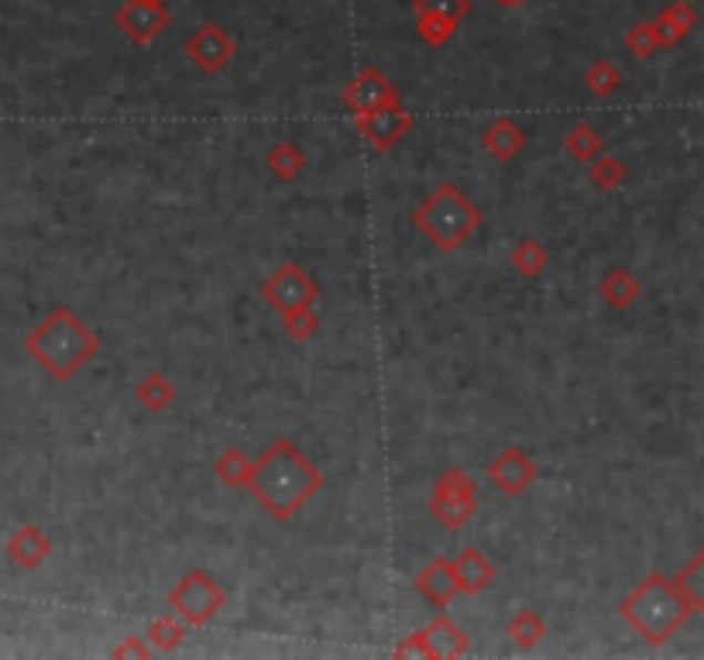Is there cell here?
Instances as JSON below:
<instances>
[{"mask_svg":"<svg viewBox=\"0 0 704 660\" xmlns=\"http://www.w3.org/2000/svg\"><path fill=\"white\" fill-rule=\"evenodd\" d=\"M320 488L323 472L286 437H276L255 457L248 478V492L258 499V506L279 523H289Z\"/></svg>","mask_w":704,"mask_h":660,"instance_id":"cell-1","label":"cell"},{"mask_svg":"<svg viewBox=\"0 0 704 660\" xmlns=\"http://www.w3.org/2000/svg\"><path fill=\"white\" fill-rule=\"evenodd\" d=\"M24 351L55 382H70L86 361L96 358L100 338L73 307H52L31 327V334L24 338Z\"/></svg>","mask_w":704,"mask_h":660,"instance_id":"cell-2","label":"cell"},{"mask_svg":"<svg viewBox=\"0 0 704 660\" xmlns=\"http://www.w3.org/2000/svg\"><path fill=\"white\" fill-rule=\"evenodd\" d=\"M619 616L629 622V630L635 637H643V643L663 647L694 616V602L677 578H666L656 571V575L643 578L622 599Z\"/></svg>","mask_w":704,"mask_h":660,"instance_id":"cell-3","label":"cell"},{"mask_svg":"<svg viewBox=\"0 0 704 660\" xmlns=\"http://www.w3.org/2000/svg\"><path fill=\"white\" fill-rule=\"evenodd\" d=\"M413 224L433 248L451 255L478 235L482 210L457 183H441L433 186L423 196V204L413 210Z\"/></svg>","mask_w":704,"mask_h":660,"instance_id":"cell-4","label":"cell"},{"mask_svg":"<svg viewBox=\"0 0 704 660\" xmlns=\"http://www.w3.org/2000/svg\"><path fill=\"white\" fill-rule=\"evenodd\" d=\"M227 596L224 588L217 585V578L204 568L186 571L173 591H169V609L186 622V626H207L220 609H224Z\"/></svg>","mask_w":704,"mask_h":660,"instance_id":"cell-5","label":"cell"},{"mask_svg":"<svg viewBox=\"0 0 704 660\" xmlns=\"http://www.w3.org/2000/svg\"><path fill=\"white\" fill-rule=\"evenodd\" d=\"M482 499H478V482L460 472V468H447L437 485H433V499H429V513L447 530H460L475 519Z\"/></svg>","mask_w":704,"mask_h":660,"instance_id":"cell-6","label":"cell"},{"mask_svg":"<svg viewBox=\"0 0 704 660\" xmlns=\"http://www.w3.org/2000/svg\"><path fill=\"white\" fill-rule=\"evenodd\" d=\"M317 296H320L317 279L303 266H296V261H282V266L261 282L265 307H272L279 317L292 313V310H303V307H313Z\"/></svg>","mask_w":704,"mask_h":660,"instance_id":"cell-7","label":"cell"},{"mask_svg":"<svg viewBox=\"0 0 704 660\" xmlns=\"http://www.w3.org/2000/svg\"><path fill=\"white\" fill-rule=\"evenodd\" d=\"M354 121V131L358 135L372 145L375 152H392L402 138L413 131V114L402 107V101H389L375 111H367V114H358L351 117Z\"/></svg>","mask_w":704,"mask_h":660,"instance_id":"cell-8","label":"cell"},{"mask_svg":"<svg viewBox=\"0 0 704 660\" xmlns=\"http://www.w3.org/2000/svg\"><path fill=\"white\" fill-rule=\"evenodd\" d=\"M183 52H186V59H189L204 76H217V73L227 70L230 59H234V39L227 35V31H224L220 24L207 21V24H199V28L193 31L189 42L183 45Z\"/></svg>","mask_w":704,"mask_h":660,"instance_id":"cell-9","label":"cell"},{"mask_svg":"<svg viewBox=\"0 0 704 660\" xmlns=\"http://www.w3.org/2000/svg\"><path fill=\"white\" fill-rule=\"evenodd\" d=\"M389 101H402L398 86L382 70H375V65H364V70L341 90V104H344V111L351 117L375 111V107H382Z\"/></svg>","mask_w":704,"mask_h":660,"instance_id":"cell-10","label":"cell"},{"mask_svg":"<svg viewBox=\"0 0 704 660\" xmlns=\"http://www.w3.org/2000/svg\"><path fill=\"white\" fill-rule=\"evenodd\" d=\"M124 39L134 45H152L165 28L173 24V14L165 4H145V0H127L114 14Z\"/></svg>","mask_w":704,"mask_h":660,"instance_id":"cell-11","label":"cell"},{"mask_svg":"<svg viewBox=\"0 0 704 660\" xmlns=\"http://www.w3.org/2000/svg\"><path fill=\"white\" fill-rule=\"evenodd\" d=\"M488 478L491 485L501 492V495H509V499H516V495H522L536 478H540V468H536V461L522 451V447H501L495 457H491V465H488Z\"/></svg>","mask_w":704,"mask_h":660,"instance_id":"cell-12","label":"cell"},{"mask_svg":"<svg viewBox=\"0 0 704 660\" xmlns=\"http://www.w3.org/2000/svg\"><path fill=\"white\" fill-rule=\"evenodd\" d=\"M413 588L433 606V609H447L454 602V596H460V581L454 571V557H433L426 568H420V575L413 578Z\"/></svg>","mask_w":704,"mask_h":660,"instance_id":"cell-13","label":"cell"},{"mask_svg":"<svg viewBox=\"0 0 704 660\" xmlns=\"http://www.w3.org/2000/svg\"><path fill=\"white\" fill-rule=\"evenodd\" d=\"M454 571H457V581H460L464 596H482V591H488L495 585V578H498V568L478 547H464L454 557Z\"/></svg>","mask_w":704,"mask_h":660,"instance_id":"cell-14","label":"cell"},{"mask_svg":"<svg viewBox=\"0 0 704 660\" xmlns=\"http://www.w3.org/2000/svg\"><path fill=\"white\" fill-rule=\"evenodd\" d=\"M49 554H52V540L31 523L18 526V530L11 534V540H8V557L14 560L21 571H35Z\"/></svg>","mask_w":704,"mask_h":660,"instance_id":"cell-15","label":"cell"},{"mask_svg":"<svg viewBox=\"0 0 704 660\" xmlns=\"http://www.w3.org/2000/svg\"><path fill=\"white\" fill-rule=\"evenodd\" d=\"M697 24V11L694 4H687V0H674V4H666L656 18H653V28H656V39L663 49H674L681 45L691 31Z\"/></svg>","mask_w":704,"mask_h":660,"instance_id":"cell-16","label":"cell"},{"mask_svg":"<svg viewBox=\"0 0 704 660\" xmlns=\"http://www.w3.org/2000/svg\"><path fill=\"white\" fill-rule=\"evenodd\" d=\"M482 145L491 158L498 162H513L522 148H526V131L513 121V117H498L485 127Z\"/></svg>","mask_w":704,"mask_h":660,"instance_id":"cell-17","label":"cell"},{"mask_svg":"<svg viewBox=\"0 0 704 660\" xmlns=\"http://www.w3.org/2000/svg\"><path fill=\"white\" fill-rule=\"evenodd\" d=\"M426 637H429V647H433V660H454V657H464L467 650H472L467 633L460 630L457 622H451L447 616L433 619L426 626Z\"/></svg>","mask_w":704,"mask_h":660,"instance_id":"cell-18","label":"cell"},{"mask_svg":"<svg viewBox=\"0 0 704 660\" xmlns=\"http://www.w3.org/2000/svg\"><path fill=\"white\" fill-rule=\"evenodd\" d=\"M598 296H601V300H605L612 310H629V307L643 296V282L635 279L629 269L615 266V269L605 272V279L598 282Z\"/></svg>","mask_w":704,"mask_h":660,"instance_id":"cell-19","label":"cell"},{"mask_svg":"<svg viewBox=\"0 0 704 660\" xmlns=\"http://www.w3.org/2000/svg\"><path fill=\"white\" fill-rule=\"evenodd\" d=\"M134 395H138V403L148 410V413H165L176 400H179V389L176 382L165 375V372H148L138 389H134Z\"/></svg>","mask_w":704,"mask_h":660,"instance_id":"cell-20","label":"cell"},{"mask_svg":"<svg viewBox=\"0 0 704 660\" xmlns=\"http://www.w3.org/2000/svg\"><path fill=\"white\" fill-rule=\"evenodd\" d=\"M265 165H268V173H272L279 183H292V179L303 176L307 155H303V148H299L296 142H279V145L268 148Z\"/></svg>","mask_w":704,"mask_h":660,"instance_id":"cell-21","label":"cell"},{"mask_svg":"<svg viewBox=\"0 0 704 660\" xmlns=\"http://www.w3.org/2000/svg\"><path fill=\"white\" fill-rule=\"evenodd\" d=\"M509 266L522 276V279H536L547 266H550V251L536 241V238H519L509 251Z\"/></svg>","mask_w":704,"mask_h":660,"instance_id":"cell-22","label":"cell"},{"mask_svg":"<svg viewBox=\"0 0 704 660\" xmlns=\"http://www.w3.org/2000/svg\"><path fill=\"white\" fill-rule=\"evenodd\" d=\"M186 640V622L169 609L162 612L158 619H152L148 626V643L155 647V653H176Z\"/></svg>","mask_w":704,"mask_h":660,"instance_id":"cell-23","label":"cell"},{"mask_svg":"<svg viewBox=\"0 0 704 660\" xmlns=\"http://www.w3.org/2000/svg\"><path fill=\"white\" fill-rule=\"evenodd\" d=\"M251 465L255 457H248L241 447H224L220 457L214 461V472L224 485L230 488H248V478H251Z\"/></svg>","mask_w":704,"mask_h":660,"instance_id":"cell-24","label":"cell"},{"mask_svg":"<svg viewBox=\"0 0 704 660\" xmlns=\"http://www.w3.org/2000/svg\"><path fill=\"white\" fill-rule=\"evenodd\" d=\"M543 637H547V622H543V616L536 612V609H519V612L509 619V640H513L519 650L540 647Z\"/></svg>","mask_w":704,"mask_h":660,"instance_id":"cell-25","label":"cell"},{"mask_svg":"<svg viewBox=\"0 0 704 660\" xmlns=\"http://www.w3.org/2000/svg\"><path fill=\"white\" fill-rule=\"evenodd\" d=\"M563 152L571 155L574 162L591 165L601 152H605V142H601V135L591 124H574L571 131H567V138H563Z\"/></svg>","mask_w":704,"mask_h":660,"instance_id":"cell-26","label":"cell"},{"mask_svg":"<svg viewBox=\"0 0 704 660\" xmlns=\"http://www.w3.org/2000/svg\"><path fill=\"white\" fill-rule=\"evenodd\" d=\"M625 176H629V169H625V162H622L619 155H605V152H601V155L588 165V179H591V186L601 189V193H615V189L625 183Z\"/></svg>","mask_w":704,"mask_h":660,"instance_id":"cell-27","label":"cell"},{"mask_svg":"<svg viewBox=\"0 0 704 660\" xmlns=\"http://www.w3.org/2000/svg\"><path fill=\"white\" fill-rule=\"evenodd\" d=\"M584 86L594 93V96H612L619 86H622V73H619V65L612 59H594L588 70H584Z\"/></svg>","mask_w":704,"mask_h":660,"instance_id":"cell-28","label":"cell"},{"mask_svg":"<svg viewBox=\"0 0 704 660\" xmlns=\"http://www.w3.org/2000/svg\"><path fill=\"white\" fill-rule=\"evenodd\" d=\"M416 35L429 49H444L457 35V21L444 18V14H416Z\"/></svg>","mask_w":704,"mask_h":660,"instance_id":"cell-29","label":"cell"},{"mask_svg":"<svg viewBox=\"0 0 704 660\" xmlns=\"http://www.w3.org/2000/svg\"><path fill=\"white\" fill-rule=\"evenodd\" d=\"M677 581H681V588L691 596L694 612H697V616H704V547H701V550L687 560V565L681 568Z\"/></svg>","mask_w":704,"mask_h":660,"instance_id":"cell-30","label":"cell"},{"mask_svg":"<svg viewBox=\"0 0 704 660\" xmlns=\"http://www.w3.org/2000/svg\"><path fill=\"white\" fill-rule=\"evenodd\" d=\"M625 49H629L635 59H650V55H656L663 45H660V39H656L653 21H640V24H632V28L625 31Z\"/></svg>","mask_w":704,"mask_h":660,"instance_id":"cell-31","label":"cell"},{"mask_svg":"<svg viewBox=\"0 0 704 660\" xmlns=\"http://www.w3.org/2000/svg\"><path fill=\"white\" fill-rule=\"evenodd\" d=\"M282 327L286 334L292 341H310L317 330H320V313L313 307H303V310H292V313H282Z\"/></svg>","mask_w":704,"mask_h":660,"instance_id":"cell-32","label":"cell"},{"mask_svg":"<svg viewBox=\"0 0 704 660\" xmlns=\"http://www.w3.org/2000/svg\"><path fill=\"white\" fill-rule=\"evenodd\" d=\"M413 11L416 14H444L460 24L467 14H472V0H413Z\"/></svg>","mask_w":704,"mask_h":660,"instance_id":"cell-33","label":"cell"},{"mask_svg":"<svg viewBox=\"0 0 704 660\" xmlns=\"http://www.w3.org/2000/svg\"><path fill=\"white\" fill-rule=\"evenodd\" d=\"M392 657H420V660H433V647H429L426 630H416V633H410V637H402V640L392 647Z\"/></svg>","mask_w":704,"mask_h":660,"instance_id":"cell-34","label":"cell"},{"mask_svg":"<svg viewBox=\"0 0 704 660\" xmlns=\"http://www.w3.org/2000/svg\"><path fill=\"white\" fill-rule=\"evenodd\" d=\"M155 653V647L148 643V637H124L114 650H111V657H152Z\"/></svg>","mask_w":704,"mask_h":660,"instance_id":"cell-35","label":"cell"},{"mask_svg":"<svg viewBox=\"0 0 704 660\" xmlns=\"http://www.w3.org/2000/svg\"><path fill=\"white\" fill-rule=\"evenodd\" d=\"M495 4H501V8H519V4H526V0H495Z\"/></svg>","mask_w":704,"mask_h":660,"instance_id":"cell-36","label":"cell"},{"mask_svg":"<svg viewBox=\"0 0 704 660\" xmlns=\"http://www.w3.org/2000/svg\"><path fill=\"white\" fill-rule=\"evenodd\" d=\"M145 4H165V0H145Z\"/></svg>","mask_w":704,"mask_h":660,"instance_id":"cell-37","label":"cell"}]
</instances>
